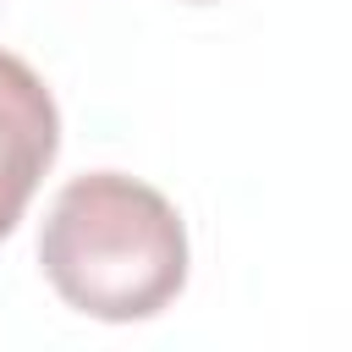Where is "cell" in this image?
<instances>
[{
    "label": "cell",
    "instance_id": "1",
    "mask_svg": "<svg viewBox=\"0 0 352 352\" xmlns=\"http://www.w3.org/2000/svg\"><path fill=\"white\" fill-rule=\"evenodd\" d=\"M38 264L88 319H154L187 286V226L165 192L121 170L72 176L38 231Z\"/></svg>",
    "mask_w": 352,
    "mask_h": 352
},
{
    "label": "cell",
    "instance_id": "2",
    "mask_svg": "<svg viewBox=\"0 0 352 352\" xmlns=\"http://www.w3.org/2000/svg\"><path fill=\"white\" fill-rule=\"evenodd\" d=\"M55 148H60V110L44 77L22 55L0 50V236L16 231Z\"/></svg>",
    "mask_w": 352,
    "mask_h": 352
},
{
    "label": "cell",
    "instance_id": "3",
    "mask_svg": "<svg viewBox=\"0 0 352 352\" xmlns=\"http://www.w3.org/2000/svg\"><path fill=\"white\" fill-rule=\"evenodd\" d=\"M192 6H204V0H192Z\"/></svg>",
    "mask_w": 352,
    "mask_h": 352
}]
</instances>
